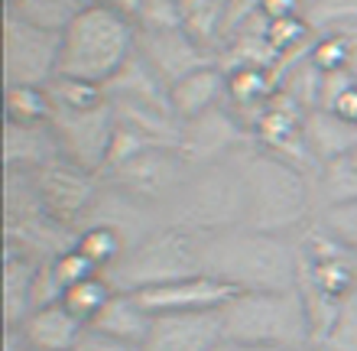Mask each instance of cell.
I'll return each mask as SVG.
<instances>
[{
	"instance_id": "obj_1",
	"label": "cell",
	"mask_w": 357,
	"mask_h": 351,
	"mask_svg": "<svg viewBox=\"0 0 357 351\" xmlns=\"http://www.w3.org/2000/svg\"><path fill=\"white\" fill-rule=\"evenodd\" d=\"M202 274L218 276L237 293L299 290V247L282 234L231 228L198 237Z\"/></svg>"
},
{
	"instance_id": "obj_2",
	"label": "cell",
	"mask_w": 357,
	"mask_h": 351,
	"mask_svg": "<svg viewBox=\"0 0 357 351\" xmlns=\"http://www.w3.org/2000/svg\"><path fill=\"white\" fill-rule=\"evenodd\" d=\"M140 29L127 3H85L59 36V78L107 88L137 56Z\"/></svg>"
},
{
	"instance_id": "obj_3",
	"label": "cell",
	"mask_w": 357,
	"mask_h": 351,
	"mask_svg": "<svg viewBox=\"0 0 357 351\" xmlns=\"http://www.w3.org/2000/svg\"><path fill=\"white\" fill-rule=\"evenodd\" d=\"M312 182L292 163L257 153L244 163V225L264 234H286L309 218Z\"/></svg>"
},
{
	"instance_id": "obj_4",
	"label": "cell",
	"mask_w": 357,
	"mask_h": 351,
	"mask_svg": "<svg viewBox=\"0 0 357 351\" xmlns=\"http://www.w3.org/2000/svg\"><path fill=\"white\" fill-rule=\"evenodd\" d=\"M225 338L266 345L280 351H309L312 322L299 290H266V293H237L221 309Z\"/></svg>"
},
{
	"instance_id": "obj_5",
	"label": "cell",
	"mask_w": 357,
	"mask_h": 351,
	"mask_svg": "<svg viewBox=\"0 0 357 351\" xmlns=\"http://www.w3.org/2000/svg\"><path fill=\"white\" fill-rule=\"evenodd\" d=\"M202 274L198 260V234L185 228H156L140 244H133L121 257V264L107 270V280L121 293H140L146 286H160L169 280Z\"/></svg>"
},
{
	"instance_id": "obj_6",
	"label": "cell",
	"mask_w": 357,
	"mask_h": 351,
	"mask_svg": "<svg viewBox=\"0 0 357 351\" xmlns=\"http://www.w3.org/2000/svg\"><path fill=\"white\" fill-rule=\"evenodd\" d=\"M52 130H56L62 160L85 172H104L107 150H111L114 130H117V111L111 98L91 111H52Z\"/></svg>"
},
{
	"instance_id": "obj_7",
	"label": "cell",
	"mask_w": 357,
	"mask_h": 351,
	"mask_svg": "<svg viewBox=\"0 0 357 351\" xmlns=\"http://www.w3.org/2000/svg\"><path fill=\"white\" fill-rule=\"evenodd\" d=\"M3 66L10 85L49 88L59 78V36L3 10Z\"/></svg>"
},
{
	"instance_id": "obj_8",
	"label": "cell",
	"mask_w": 357,
	"mask_h": 351,
	"mask_svg": "<svg viewBox=\"0 0 357 351\" xmlns=\"http://www.w3.org/2000/svg\"><path fill=\"white\" fill-rule=\"evenodd\" d=\"M185 166L188 163L182 160L178 150L156 147V150L127 163L123 170H117L111 179L114 189H121L123 195L137 202H162L169 195H178L182 182H185Z\"/></svg>"
},
{
	"instance_id": "obj_9",
	"label": "cell",
	"mask_w": 357,
	"mask_h": 351,
	"mask_svg": "<svg viewBox=\"0 0 357 351\" xmlns=\"http://www.w3.org/2000/svg\"><path fill=\"white\" fill-rule=\"evenodd\" d=\"M140 303L153 315H169V313H218L225 309L237 296L234 286L208 274H192L182 280H169L160 286H146L140 290Z\"/></svg>"
},
{
	"instance_id": "obj_10",
	"label": "cell",
	"mask_w": 357,
	"mask_h": 351,
	"mask_svg": "<svg viewBox=\"0 0 357 351\" xmlns=\"http://www.w3.org/2000/svg\"><path fill=\"white\" fill-rule=\"evenodd\" d=\"M250 133L241 121H237L227 105H221L211 114L198 117L192 124H182V140H178V153L188 166H215L231 156Z\"/></svg>"
},
{
	"instance_id": "obj_11",
	"label": "cell",
	"mask_w": 357,
	"mask_h": 351,
	"mask_svg": "<svg viewBox=\"0 0 357 351\" xmlns=\"http://www.w3.org/2000/svg\"><path fill=\"white\" fill-rule=\"evenodd\" d=\"M225 342V319L218 313H169L153 315L143 351H215Z\"/></svg>"
},
{
	"instance_id": "obj_12",
	"label": "cell",
	"mask_w": 357,
	"mask_h": 351,
	"mask_svg": "<svg viewBox=\"0 0 357 351\" xmlns=\"http://www.w3.org/2000/svg\"><path fill=\"white\" fill-rule=\"evenodd\" d=\"M137 52H140L143 62H146L169 88L178 85L185 75H192V72H198V68H205L215 62L198 43H192V36H188L185 29H169V33L140 36Z\"/></svg>"
},
{
	"instance_id": "obj_13",
	"label": "cell",
	"mask_w": 357,
	"mask_h": 351,
	"mask_svg": "<svg viewBox=\"0 0 357 351\" xmlns=\"http://www.w3.org/2000/svg\"><path fill=\"white\" fill-rule=\"evenodd\" d=\"M225 101H227V75L218 62L198 68V72L185 75L178 85L169 88V105L178 124H192L198 117L211 114Z\"/></svg>"
},
{
	"instance_id": "obj_14",
	"label": "cell",
	"mask_w": 357,
	"mask_h": 351,
	"mask_svg": "<svg viewBox=\"0 0 357 351\" xmlns=\"http://www.w3.org/2000/svg\"><path fill=\"white\" fill-rule=\"evenodd\" d=\"M62 163L52 121L49 124H10L7 121V170L10 172H46Z\"/></svg>"
},
{
	"instance_id": "obj_15",
	"label": "cell",
	"mask_w": 357,
	"mask_h": 351,
	"mask_svg": "<svg viewBox=\"0 0 357 351\" xmlns=\"http://www.w3.org/2000/svg\"><path fill=\"white\" fill-rule=\"evenodd\" d=\"M302 133H305V147H309L319 172L325 170V166L344 163L357 147V127L354 124H348L344 117L335 114V111H321V107L305 114Z\"/></svg>"
},
{
	"instance_id": "obj_16",
	"label": "cell",
	"mask_w": 357,
	"mask_h": 351,
	"mask_svg": "<svg viewBox=\"0 0 357 351\" xmlns=\"http://www.w3.org/2000/svg\"><path fill=\"white\" fill-rule=\"evenodd\" d=\"M20 329L26 335L29 351H75L82 335H85V325L62 303L39 306Z\"/></svg>"
},
{
	"instance_id": "obj_17",
	"label": "cell",
	"mask_w": 357,
	"mask_h": 351,
	"mask_svg": "<svg viewBox=\"0 0 357 351\" xmlns=\"http://www.w3.org/2000/svg\"><path fill=\"white\" fill-rule=\"evenodd\" d=\"M88 329H98V332L111 335V338H121V342L143 345L153 329V313L140 303L137 293H121V290H117V293L107 299V306L101 309V315H98Z\"/></svg>"
},
{
	"instance_id": "obj_18",
	"label": "cell",
	"mask_w": 357,
	"mask_h": 351,
	"mask_svg": "<svg viewBox=\"0 0 357 351\" xmlns=\"http://www.w3.org/2000/svg\"><path fill=\"white\" fill-rule=\"evenodd\" d=\"M36 267L39 260L23 254H7V270H3V319L7 329H20L29 315L36 313Z\"/></svg>"
},
{
	"instance_id": "obj_19",
	"label": "cell",
	"mask_w": 357,
	"mask_h": 351,
	"mask_svg": "<svg viewBox=\"0 0 357 351\" xmlns=\"http://www.w3.org/2000/svg\"><path fill=\"white\" fill-rule=\"evenodd\" d=\"M225 7L227 3H211V0H192L182 3V29L192 43L205 49L218 62V52L225 46Z\"/></svg>"
},
{
	"instance_id": "obj_20",
	"label": "cell",
	"mask_w": 357,
	"mask_h": 351,
	"mask_svg": "<svg viewBox=\"0 0 357 351\" xmlns=\"http://www.w3.org/2000/svg\"><path fill=\"white\" fill-rule=\"evenodd\" d=\"M82 7L85 3H78V0H13V3H7L13 17L26 20L29 27L52 33V36H62Z\"/></svg>"
},
{
	"instance_id": "obj_21",
	"label": "cell",
	"mask_w": 357,
	"mask_h": 351,
	"mask_svg": "<svg viewBox=\"0 0 357 351\" xmlns=\"http://www.w3.org/2000/svg\"><path fill=\"white\" fill-rule=\"evenodd\" d=\"M75 247L91 260L94 267H98V270H101V274L114 270V267L121 264V257L127 254V241H123L121 231H114L111 225H98V221L78 228Z\"/></svg>"
},
{
	"instance_id": "obj_22",
	"label": "cell",
	"mask_w": 357,
	"mask_h": 351,
	"mask_svg": "<svg viewBox=\"0 0 357 351\" xmlns=\"http://www.w3.org/2000/svg\"><path fill=\"white\" fill-rule=\"evenodd\" d=\"M114 293H117V290H114L111 280L104 274H98V276H91V280H82V283L68 286L66 296H62V306L88 329V325L101 315V309L107 306V299H111Z\"/></svg>"
},
{
	"instance_id": "obj_23",
	"label": "cell",
	"mask_w": 357,
	"mask_h": 351,
	"mask_svg": "<svg viewBox=\"0 0 357 351\" xmlns=\"http://www.w3.org/2000/svg\"><path fill=\"white\" fill-rule=\"evenodd\" d=\"M52 95L49 88L10 85L7 88V121L10 124H49L52 121Z\"/></svg>"
},
{
	"instance_id": "obj_24",
	"label": "cell",
	"mask_w": 357,
	"mask_h": 351,
	"mask_svg": "<svg viewBox=\"0 0 357 351\" xmlns=\"http://www.w3.org/2000/svg\"><path fill=\"white\" fill-rule=\"evenodd\" d=\"M127 10L140 36L182 29V3H172V0H137V3H127Z\"/></svg>"
},
{
	"instance_id": "obj_25",
	"label": "cell",
	"mask_w": 357,
	"mask_h": 351,
	"mask_svg": "<svg viewBox=\"0 0 357 351\" xmlns=\"http://www.w3.org/2000/svg\"><path fill=\"white\" fill-rule=\"evenodd\" d=\"M52 105L62 111H91V107L107 101V91L101 85H88V82H75V78H56L49 85Z\"/></svg>"
},
{
	"instance_id": "obj_26",
	"label": "cell",
	"mask_w": 357,
	"mask_h": 351,
	"mask_svg": "<svg viewBox=\"0 0 357 351\" xmlns=\"http://www.w3.org/2000/svg\"><path fill=\"white\" fill-rule=\"evenodd\" d=\"M319 186H321V195H325V202H328L331 209H338V205H357V170L348 160L335 163V166H325V170L319 172Z\"/></svg>"
},
{
	"instance_id": "obj_27",
	"label": "cell",
	"mask_w": 357,
	"mask_h": 351,
	"mask_svg": "<svg viewBox=\"0 0 357 351\" xmlns=\"http://www.w3.org/2000/svg\"><path fill=\"white\" fill-rule=\"evenodd\" d=\"M351 56H354V49H351L348 29L315 36V43H312V62L321 72H351Z\"/></svg>"
},
{
	"instance_id": "obj_28",
	"label": "cell",
	"mask_w": 357,
	"mask_h": 351,
	"mask_svg": "<svg viewBox=\"0 0 357 351\" xmlns=\"http://www.w3.org/2000/svg\"><path fill=\"white\" fill-rule=\"evenodd\" d=\"M49 264H52V274L59 276L62 290H68V286H75V283H82V280H91V276L101 274V270H98V267H94L75 244L68 247V251H62L59 257H52ZM62 296H66V293H62Z\"/></svg>"
},
{
	"instance_id": "obj_29",
	"label": "cell",
	"mask_w": 357,
	"mask_h": 351,
	"mask_svg": "<svg viewBox=\"0 0 357 351\" xmlns=\"http://www.w3.org/2000/svg\"><path fill=\"white\" fill-rule=\"evenodd\" d=\"M315 351H357V296L351 303H344L341 315L335 319V325Z\"/></svg>"
},
{
	"instance_id": "obj_30",
	"label": "cell",
	"mask_w": 357,
	"mask_h": 351,
	"mask_svg": "<svg viewBox=\"0 0 357 351\" xmlns=\"http://www.w3.org/2000/svg\"><path fill=\"white\" fill-rule=\"evenodd\" d=\"M325 228L357 251V205H338V209H331Z\"/></svg>"
},
{
	"instance_id": "obj_31",
	"label": "cell",
	"mask_w": 357,
	"mask_h": 351,
	"mask_svg": "<svg viewBox=\"0 0 357 351\" xmlns=\"http://www.w3.org/2000/svg\"><path fill=\"white\" fill-rule=\"evenodd\" d=\"M78 351H143V345L133 342H121V338H111V335L98 332V329H85Z\"/></svg>"
},
{
	"instance_id": "obj_32",
	"label": "cell",
	"mask_w": 357,
	"mask_h": 351,
	"mask_svg": "<svg viewBox=\"0 0 357 351\" xmlns=\"http://www.w3.org/2000/svg\"><path fill=\"white\" fill-rule=\"evenodd\" d=\"M215 351H280V348H266V345H250V342H234V338H225Z\"/></svg>"
},
{
	"instance_id": "obj_33",
	"label": "cell",
	"mask_w": 357,
	"mask_h": 351,
	"mask_svg": "<svg viewBox=\"0 0 357 351\" xmlns=\"http://www.w3.org/2000/svg\"><path fill=\"white\" fill-rule=\"evenodd\" d=\"M348 163H351V166H354V170H357V147H354V153H351V156H348Z\"/></svg>"
},
{
	"instance_id": "obj_34",
	"label": "cell",
	"mask_w": 357,
	"mask_h": 351,
	"mask_svg": "<svg viewBox=\"0 0 357 351\" xmlns=\"http://www.w3.org/2000/svg\"><path fill=\"white\" fill-rule=\"evenodd\" d=\"M75 351H78V348H75Z\"/></svg>"
}]
</instances>
